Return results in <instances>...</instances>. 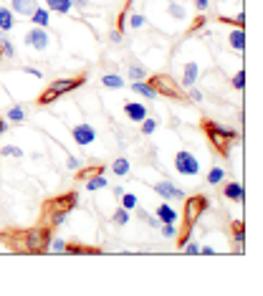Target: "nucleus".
I'll return each mask as SVG.
<instances>
[{
	"label": "nucleus",
	"instance_id": "f257e3e1",
	"mask_svg": "<svg viewBox=\"0 0 263 296\" xmlns=\"http://www.w3.org/2000/svg\"><path fill=\"white\" fill-rule=\"evenodd\" d=\"M54 238V228L41 223L36 228H5L0 230V243L13 253H46Z\"/></svg>",
	"mask_w": 263,
	"mask_h": 296
},
{
	"label": "nucleus",
	"instance_id": "f03ea898",
	"mask_svg": "<svg viewBox=\"0 0 263 296\" xmlns=\"http://www.w3.org/2000/svg\"><path fill=\"white\" fill-rule=\"evenodd\" d=\"M76 205H78V193H76V190L46 200V203H43V223L51 225V228H59V225L66 221V216H68Z\"/></svg>",
	"mask_w": 263,
	"mask_h": 296
},
{
	"label": "nucleus",
	"instance_id": "7ed1b4c3",
	"mask_svg": "<svg viewBox=\"0 0 263 296\" xmlns=\"http://www.w3.org/2000/svg\"><path fill=\"white\" fill-rule=\"evenodd\" d=\"M210 208V200L205 195H193V198H185V218H182V230L177 235V243L185 246L190 238H193V228L197 225V218Z\"/></svg>",
	"mask_w": 263,
	"mask_h": 296
},
{
	"label": "nucleus",
	"instance_id": "20e7f679",
	"mask_svg": "<svg viewBox=\"0 0 263 296\" xmlns=\"http://www.w3.org/2000/svg\"><path fill=\"white\" fill-rule=\"evenodd\" d=\"M202 132L207 134V140H210L213 149H218L223 157H228V154H230V147L238 142V132H235V129L223 127V124L210 122V119H202Z\"/></svg>",
	"mask_w": 263,
	"mask_h": 296
},
{
	"label": "nucleus",
	"instance_id": "39448f33",
	"mask_svg": "<svg viewBox=\"0 0 263 296\" xmlns=\"http://www.w3.org/2000/svg\"><path fill=\"white\" fill-rule=\"evenodd\" d=\"M86 84V76L78 74V76H71V78H56L41 96H38V104L41 106H46V104H51V101H56L59 96H64L68 91H73V89H78V86H84Z\"/></svg>",
	"mask_w": 263,
	"mask_h": 296
},
{
	"label": "nucleus",
	"instance_id": "423d86ee",
	"mask_svg": "<svg viewBox=\"0 0 263 296\" xmlns=\"http://www.w3.org/2000/svg\"><path fill=\"white\" fill-rule=\"evenodd\" d=\"M149 81V86L157 91V94H162V96H170V99H185L182 96V91H180V86L170 78V76H165V74H154V76H147Z\"/></svg>",
	"mask_w": 263,
	"mask_h": 296
},
{
	"label": "nucleus",
	"instance_id": "0eeeda50",
	"mask_svg": "<svg viewBox=\"0 0 263 296\" xmlns=\"http://www.w3.org/2000/svg\"><path fill=\"white\" fill-rule=\"evenodd\" d=\"M175 170H177L180 175H185V177H197V172H200V162H197V157L193 154V152L180 149V152L175 154Z\"/></svg>",
	"mask_w": 263,
	"mask_h": 296
},
{
	"label": "nucleus",
	"instance_id": "6e6552de",
	"mask_svg": "<svg viewBox=\"0 0 263 296\" xmlns=\"http://www.w3.org/2000/svg\"><path fill=\"white\" fill-rule=\"evenodd\" d=\"M23 43L28 46V48H36V51H46L48 48V43H51V36H48V31L46 28H31L25 36H23Z\"/></svg>",
	"mask_w": 263,
	"mask_h": 296
},
{
	"label": "nucleus",
	"instance_id": "1a4fd4ad",
	"mask_svg": "<svg viewBox=\"0 0 263 296\" xmlns=\"http://www.w3.org/2000/svg\"><path fill=\"white\" fill-rule=\"evenodd\" d=\"M154 193H157L160 198H165L167 203H172V200H185V198H188V193H185L182 187H177V185H172L170 180H162V182H154Z\"/></svg>",
	"mask_w": 263,
	"mask_h": 296
},
{
	"label": "nucleus",
	"instance_id": "9d476101",
	"mask_svg": "<svg viewBox=\"0 0 263 296\" xmlns=\"http://www.w3.org/2000/svg\"><path fill=\"white\" fill-rule=\"evenodd\" d=\"M71 137H73V142H76L78 147H89V145H94V140H96V129H94L91 124H76V127L71 129Z\"/></svg>",
	"mask_w": 263,
	"mask_h": 296
},
{
	"label": "nucleus",
	"instance_id": "9b49d317",
	"mask_svg": "<svg viewBox=\"0 0 263 296\" xmlns=\"http://www.w3.org/2000/svg\"><path fill=\"white\" fill-rule=\"evenodd\" d=\"M64 253H68V256H99V253H104V251H101V248H94V246L66 243V246H64Z\"/></svg>",
	"mask_w": 263,
	"mask_h": 296
},
{
	"label": "nucleus",
	"instance_id": "f8f14e48",
	"mask_svg": "<svg viewBox=\"0 0 263 296\" xmlns=\"http://www.w3.org/2000/svg\"><path fill=\"white\" fill-rule=\"evenodd\" d=\"M124 114L129 117L132 122H142L144 117H149L147 106H144V104H139V101H127V104H124Z\"/></svg>",
	"mask_w": 263,
	"mask_h": 296
},
{
	"label": "nucleus",
	"instance_id": "ddd939ff",
	"mask_svg": "<svg viewBox=\"0 0 263 296\" xmlns=\"http://www.w3.org/2000/svg\"><path fill=\"white\" fill-rule=\"evenodd\" d=\"M36 8H38L36 0H10V10L18 15H25V18H31Z\"/></svg>",
	"mask_w": 263,
	"mask_h": 296
},
{
	"label": "nucleus",
	"instance_id": "4468645a",
	"mask_svg": "<svg viewBox=\"0 0 263 296\" xmlns=\"http://www.w3.org/2000/svg\"><path fill=\"white\" fill-rule=\"evenodd\" d=\"M154 216L160 218V223H177V221H180V213H177V210H175L170 203H162V205H157Z\"/></svg>",
	"mask_w": 263,
	"mask_h": 296
},
{
	"label": "nucleus",
	"instance_id": "2eb2a0df",
	"mask_svg": "<svg viewBox=\"0 0 263 296\" xmlns=\"http://www.w3.org/2000/svg\"><path fill=\"white\" fill-rule=\"evenodd\" d=\"M31 20H33V23H36L38 28H48V25H51V10H48V8H41V5H38V8L33 10Z\"/></svg>",
	"mask_w": 263,
	"mask_h": 296
},
{
	"label": "nucleus",
	"instance_id": "dca6fc26",
	"mask_svg": "<svg viewBox=\"0 0 263 296\" xmlns=\"http://www.w3.org/2000/svg\"><path fill=\"white\" fill-rule=\"evenodd\" d=\"M223 198H228V200H233V203H241V200H243V185H241V182H228V185L223 187Z\"/></svg>",
	"mask_w": 263,
	"mask_h": 296
},
{
	"label": "nucleus",
	"instance_id": "f3484780",
	"mask_svg": "<svg viewBox=\"0 0 263 296\" xmlns=\"http://www.w3.org/2000/svg\"><path fill=\"white\" fill-rule=\"evenodd\" d=\"M197 74H200V69H197L195 61L185 64V69H182V86H195Z\"/></svg>",
	"mask_w": 263,
	"mask_h": 296
},
{
	"label": "nucleus",
	"instance_id": "a211bd4d",
	"mask_svg": "<svg viewBox=\"0 0 263 296\" xmlns=\"http://www.w3.org/2000/svg\"><path fill=\"white\" fill-rule=\"evenodd\" d=\"M46 8L51 13H59V15H68L71 13V0H46Z\"/></svg>",
	"mask_w": 263,
	"mask_h": 296
},
{
	"label": "nucleus",
	"instance_id": "6ab92c4d",
	"mask_svg": "<svg viewBox=\"0 0 263 296\" xmlns=\"http://www.w3.org/2000/svg\"><path fill=\"white\" fill-rule=\"evenodd\" d=\"M13 25H15V15L10 13V8L0 5V31L8 33V31H13Z\"/></svg>",
	"mask_w": 263,
	"mask_h": 296
},
{
	"label": "nucleus",
	"instance_id": "aec40b11",
	"mask_svg": "<svg viewBox=\"0 0 263 296\" xmlns=\"http://www.w3.org/2000/svg\"><path fill=\"white\" fill-rule=\"evenodd\" d=\"M129 170H132V165H129V159H127V157H117V159L112 162V172H114L117 177H127V175H129Z\"/></svg>",
	"mask_w": 263,
	"mask_h": 296
},
{
	"label": "nucleus",
	"instance_id": "412c9836",
	"mask_svg": "<svg viewBox=\"0 0 263 296\" xmlns=\"http://www.w3.org/2000/svg\"><path fill=\"white\" fill-rule=\"evenodd\" d=\"M132 91H134V94H142V96H147V99L160 96V94H157V91L147 84V81H134V84H132Z\"/></svg>",
	"mask_w": 263,
	"mask_h": 296
},
{
	"label": "nucleus",
	"instance_id": "4be33fe9",
	"mask_svg": "<svg viewBox=\"0 0 263 296\" xmlns=\"http://www.w3.org/2000/svg\"><path fill=\"white\" fill-rule=\"evenodd\" d=\"M230 48H235V51H243L246 48V33H243V28H235L233 33H230Z\"/></svg>",
	"mask_w": 263,
	"mask_h": 296
},
{
	"label": "nucleus",
	"instance_id": "5701e85b",
	"mask_svg": "<svg viewBox=\"0 0 263 296\" xmlns=\"http://www.w3.org/2000/svg\"><path fill=\"white\" fill-rule=\"evenodd\" d=\"M23 119H25V109L23 106H10L8 114H5V122L8 124H20Z\"/></svg>",
	"mask_w": 263,
	"mask_h": 296
},
{
	"label": "nucleus",
	"instance_id": "b1692460",
	"mask_svg": "<svg viewBox=\"0 0 263 296\" xmlns=\"http://www.w3.org/2000/svg\"><path fill=\"white\" fill-rule=\"evenodd\" d=\"M104 172H107L104 165H96V167H78L76 177H78V180H89V177H94V175H104Z\"/></svg>",
	"mask_w": 263,
	"mask_h": 296
},
{
	"label": "nucleus",
	"instance_id": "393cba45",
	"mask_svg": "<svg viewBox=\"0 0 263 296\" xmlns=\"http://www.w3.org/2000/svg\"><path fill=\"white\" fill-rule=\"evenodd\" d=\"M230 233H235L238 253H241V251H243V240H246V228H243V221H233V223H230Z\"/></svg>",
	"mask_w": 263,
	"mask_h": 296
},
{
	"label": "nucleus",
	"instance_id": "a878e982",
	"mask_svg": "<svg viewBox=\"0 0 263 296\" xmlns=\"http://www.w3.org/2000/svg\"><path fill=\"white\" fill-rule=\"evenodd\" d=\"M104 187H107V177H104V175H94V177L86 180V190H89V193H94V190H104Z\"/></svg>",
	"mask_w": 263,
	"mask_h": 296
},
{
	"label": "nucleus",
	"instance_id": "bb28decb",
	"mask_svg": "<svg viewBox=\"0 0 263 296\" xmlns=\"http://www.w3.org/2000/svg\"><path fill=\"white\" fill-rule=\"evenodd\" d=\"M0 53H3L5 59H13V56H15V46L8 41V36H5L3 31H0Z\"/></svg>",
	"mask_w": 263,
	"mask_h": 296
},
{
	"label": "nucleus",
	"instance_id": "cd10ccee",
	"mask_svg": "<svg viewBox=\"0 0 263 296\" xmlns=\"http://www.w3.org/2000/svg\"><path fill=\"white\" fill-rule=\"evenodd\" d=\"M101 84H104L107 89H122V86H124V78L117 76V74H107V76H101Z\"/></svg>",
	"mask_w": 263,
	"mask_h": 296
},
{
	"label": "nucleus",
	"instance_id": "c85d7f7f",
	"mask_svg": "<svg viewBox=\"0 0 263 296\" xmlns=\"http://www.w3.org/2000/svg\"><path fill=\"white\" fill-rule=\"evenodd\" d=\"M129 218H132V210H127V208H119V210L112 216V223H114V225H127V223H129Z\"/></svg>",
	"mask_w": 263,
	"mask_h": 296
},
{
	"label": "nucleus",
	"instance_id": "c756f323",
	"mask_svg": "<svg viewBox=\"0 0 263 296\" xmlns=\"http://www.w3.org/2000/svg\"><path fill=\"white\" fill-rule=\"evenodd\" d=\"M223 177H225V170H223V167H213V170L207 172V182H210V185H220Z\"/></svg>",
	"mask_w": 263,
	"mask_h": 296
},
{
	"label": "nucleus",
	"instance_id": "7c9ffc66",
	"mask_svg": "<svg viewBox=\"0 0 263 296\" xmlns=\"http://www.w3.org/2000/svg\"><path fill=\"white\" fill-rule=\"evenodd\" d=\"M129 76L132 81H144L147 78V69L139 66V64H129Z\"/></svg>",
	"mask_w": 263,
	"mask_h": 296
},
{
	"label": "nucleus",
	"instance_id": "2f4dec72",
	"mask_svg": "<svg viewBox=\"0 0 263 296\" xmlns=\"http://www.w3.org/2000/svg\"><path fill=\"white\" fill-rule=\"evenodd\" d=\"M170 15L172 18H177V20H182V18H188V10H185V5H180V3H170Z\"/></svg>",
	"mask_w": 263,
	"mask_h": 296
},
{
	"label": "nucleus",
	"instance_id": "473e14b6",
	"mask_svg": "<svg viewBox=\"0 0 263 296\" xmlns=\"http://www.w3.org/2000/svg\"><path fill=\"white\" fill-rule=\"evenodd\" d=\"M0 157H13V159H20V157H23V149L15 147V145H8V147L0 149Z\"/></svg>",
	"mask_w": 263,
	"mask_h": 296
},
{
	"label": "nucleus",
	"instance_id": "72a5a7b5",
	"mask_svg": "<svg viewBox=\"0 0 263 296\" xmlns=\"http://www.w3.org/2000/svg\"><path fill=\"white\" fill-rule=\"evenodd\" d=\"M119 198H122V208H127V210H134L137 208V195L134 193H122Z\"/></svg>",
	"mask_w": 263,
	"mask_h": 296
},
{
	"label": "nucleus",
	"instance_id": "f704fd0d",
	"mask_svg": "<svg viewBox=\"0 0 263 296\" xmlns=\"http://www.w3.org/2000/svg\"><path fill=\"white\" fill-rule=\"evenodd\" d=\"M139 124H142V134H152L157 129V119H152V117H144Z\"/></svg>",
	"mask_w": 263,
	"mask_h": 296
},
{
	"label": "nucleus",
	"instance_id": "c9c22d12",
	"mask_svg": "<svg viewBox=\"0 0 263 296\" xmlns=\"http://www.w3.org/2000/svg\"><path fill=\"white\" fill-rule=\"evenodd\" d=\"M160 230H162L165 238H177V228H175V223H162Z\"/></svg>",
	"mask_w": 263,
	"mask_h": 296
},
{
	"label": "nucleus",
	"instance_id": "e433bc0d",
	"mask_svg": "<svg viewBox=\"0 0 263 296\" xmlns=\"http://www.w3.org/2000/svg\"><path fill=\"white\" fill-rule=\"evenodd\" d=\"M64 246H66L64 238H51V246H48V251H54V253H64Z\"/></svg>",
	"mask_w": 263,
	"mask_h": 296
},
{
	"label": "nucleus",
	"instance_id": "4c0bfd02",
	"mask_svg": "<svg viewBox=\"0 0 263 296\" xmlns=\"http://www.w3.org/2000/svg\"><path fill=\"white\" fill-rule=\"evenodd\" d=\"M233 86H235L238 91H243V86H246V74H243V71H238V74L233 76Z\"/></svg>",
	"mask_w": 263,
	"mask_h": 296
},
{
	"label": "nucleus",
	"instance_id": "58836bf2",
	"mask_svg": "<svg viewBox=\"0 0 263 296\" xmlns=\"http://www.w3.org/2000/svg\"><path fill=\"white\" fill-rule=\"evenodd\" d=\"M142 25H144V15H137V13H132L129 28H142Z\"/></svg>",
	"mask_w": 263,
	"mask_h": 296
},
{
	"label": "nucleus",
	"instance_id": "ea45409f",
	"mask_svg": "<svg viewBox=\"0 0 263 296\" xmlns=\"http://www.w3.org/2000/svg\"><path fill=\"white\" fill-rule=\"evenodd\" d=\"M182 251H185V253H190V256H195V253H200V246H197L195 240H188V243L182 246Z\"/></svg>",
	"mask_w": 263,
	"mask_h": 296
},
{
	"label": "nucleus",
	"instance_id": "a19ab883",
	"mask_svg": "<svg viewBox=\"0 0 263 296\" xmlns=\"http://www.w3.org/2000/svg\"><path fill=\"white\" fill-rule=\"evenodd\" d=\"M66 167H68V170H78V167H81L78 157H68V159H66Z\"/></svg>",
	"mask_w": 263,
	"mask_h": 296
},
{
	"label": "nucleus",
	"instance_id": "79ce46f5",
	"mask_svg": "<svg viewBox=\"0 0 263 296\" xmlns=\"http://www.w3.org/2000/svg\"><path fill=\"white\" fill-rule=\"evenodd\" d=\"M190 99H193V101H197V104H200V101H202V91H197L195 86H190Z\"/></svg>",
	"mask_w": 263,
	"mask_h": 296
},
{
	"label": "nucleus",
	"instance_id": "37998d69",
	"mask_svg": "<svg viewBox=\"0 0 263 296\" xmlns=\"http://www.w3.org/2000/svg\"><path fill=\"white\" fill-rule=\"evenodd\" d=\"M207 5H210V0H195V8L200 10V13H205V10H207Z\"/></svg>",
	"mask_w": 263,
	"mask_h": 296
},
{
	"label": "nucleus",
	"instance_id": "c03bdc74",
	"mask_svg": "<svg viewBox=\"0 0 263 296\" xmlns=\"http://www.w3.org/2000/svg\"><path fill=\"white\" fill-rule=\"evenodd\" d=\"M112 41H114V43H122V31H119V28L112 31Z\"/></svg>",
	"mask_w": 263,
	"mask_h": 296
},
{
	"label": "nucleus",
	"instance_id": "a18cd8bd",
	"mask_svg": "<svg viewBox=\"0 0 263 296\" xmlns=\"http://www.w3.org/2000/svg\"><path fill=\"white\" fill-rule=\"evenodd\" d=\"M23 71H25V74H31V76H36V78H41V71H38V69H31V66H25V69H23Z\"/></svg>",
	"mask_w": 263,
	"mask_h": 296
},
{
	"label": "nucleus",
	"instance_id": "49530a36",
	"mask_svg": "<svg viewBox=\"0 0 263 296\" xmlns=\"http://www.w3.org/2000/svg\"><path fill=\"white\" fill-rule=\"evenodd\" d=\"M202 25H205V18H197L195 23H193V28H190V33H193V31H197V28H202Z\"/></svg>",
	"mask_w": 263,
	"mask_h": 296
},
{
	"label": "nucleus",
	"instance_id": "de8ad7c7",
	"mask_svg": "<svg viewBox=\"0 0 263 296\" xmlns=\"http://www.w3.org/2000/svg\"><path fill=\"white\" fill-rule=\"evenodd\" d=\"M71 5H76V8H89V0H71Z\"/></svg>",
	"mask_w": 263,
	"mask_h": 296
},
{
	"label": "nucleus",
	"instance_id": "09e8293b",
	"mask_svg": "<svg viewBox=\"0 0 263 296\" xmlns=\"http://www.w3.org/2000/svg\"><path fill=\"white\" fill-rule=\"evenodd\" d=\"M5 132H8V122H5V119H3V117H0V137H3V134H5Z\"/></svg>",
	"mask_w": 263,
	"mask_h": 296
},
{
	"label": "nucleus",
	"instance_id": "8fccbe9b",
	"mask_svg": "<svg viewBox=\"0 0 263 296\" xmlns=\"http://www.w3.org/2000/svg\"><path fill=\"white\" fill-rule=\"evenodd\" d=\"M200 253H205V256H210V253H215V248H210V246H202V248H200Z\"/></svg>",
	"mask_w": 263,
	"mask_h": 296
}]
</instances>
